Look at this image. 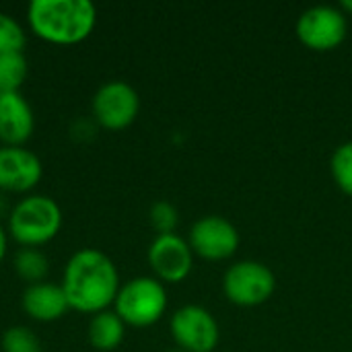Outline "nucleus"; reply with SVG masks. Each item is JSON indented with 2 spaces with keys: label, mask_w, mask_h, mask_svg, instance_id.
<instances>
[{
  "label": "nucleus",
  "mask_w": 352,
  "mask_h": 352,
  "mask_svg": "<svg viewBox=\"0 0 352 352\" xmlns=\"http://www.w3.org/2000/svg\"><path fill=\"white\" fill-rule=\"evenodd\" d=\"M169 352H186V351H169Z\"/></svg>",
  "instance_id": "nucleus-23"
},
{
  "label": "nucleus",
  "mask_w": 352,
  "mask_h": 352,
  "mask_svg": "<svg viewBox=\"0 0 352 352\" xmlns=\"http://www.w3.org/2000/svg\"><path fill=\"white\" fill-rule=\"evenodd\" d=\"M6 250H8V233L2 229V225H0V262L4 260V256H6Z\"/></svg>",
  "instance_id": "nucleus-21"
},
{
  "label": "nucleus",
  "mask_w": 352,
  "mask_h": 352,
  "mask_svg": "<svg viewBox=\"0 0 352 352\" xmlns=\"http://www.w3.org/2000/svg\"><path fill=\"white\" fill-rule=\"evenodd\" d=\"M43 175V165L25 146H0V192H31Z\"/></svg>",
  "instance_id": "nucleus-11"
},
{
  "label": "nucleus",
  "mask_w": 352,
  "mask_h": 352,
  "mask_svg": "<svg viewBox=\"0 0 352 352\" xmlns=\"http://www.w3.org/2000/svg\"><path fill=\"white\" fill-rule=\"evenodd\" d=\"M340 8L346 10L349 14H352V0H342V2H340Z\"/></svg>",
  "instance_id": "nucleus-22"
},
{
  "label": "nucleus",
  "mask_w": 352,
  "mask_h": 352,
  "mask_svg": "<svg viewBox=\"0 0 352 352\" xmlns=\"http://www.w3.org/2000/svg\"><path fill=\"white\" fill-rule=\"evenodd\" d=\"M113 307L126 326L148 328L163 318L167 309V291L157 278L136 276L120 287Z\"/></svg>",
  "instance_id": "nucleus-4"
},
{
  "label": "nucleus",
  "mask_w": 352,
  "mask_h": 352,
  "mask_svg": "<svg viewBox=\"0 0 352 352\" xmlns=\"http://www.w3.org/2000/svg\"><path fill=\"white\" fill-rule=\"evenodd\" d=\"M29 74L25 54H2L0 56V93H16Z\"/></svg>",
  "instance_id": "nucleus-16"
},
{
  "label": "nucleus",
  "mask_w": 352,
  "mask_h": 352,
  "mask_svg": "<svg viewBox=\"0 0 352 352\" xmlns=\"http://www.w3.org/2000/svg\"><path fill=\"white\" fill-rule=\"evenodd\" d=\"M276 289L274 272L256 260H243L233 264L223 278L225 297L239 307H256L266 303Z\"/></svg>",
  "instance_id": "nucleus-5"
},
{
  "label": "nucleus",
  "mask_w": 352,
  "mask_h": 352,
  "mask_svg": "<svg viewBox=\"0 0 352 352\" xmlns=\"http://www.w3.org/2000/svg\"><path fill=\"white\" fill-rule=\"evenodd\" d=\"M2 352H41L39 338L25 326H10L2 334Z\"/></svg>",
  "instance_id": "nucleus-19"
},
{
  "label": "nucleus",
  "mask_w": 352,
  "mask_h": 352,
  "mask_svg": "<svg viewBox=\"0 0 352 352\" xmlns=\"http://www.w3.org/2000/svg\"><path fill=\"white\" fill-rule=\"evenodd\" d=\"M27 23L35 37L54 45H76L97 25V8L89 0H33Z\"/></svg>",
  "instance_id": "nucleus-2"
},
{
  "label": "nucleus",
  "mask_w": 352,
  "mask_h": 352,
  "mask_svg": "<svg viewBox=\"0 0 352 352\" xmlns=\"http://www.w3.org/2000/svg\"><path fill=\"white\" fill-rule=\"evenodd\" d=\"M35 128L29 101L16 93H0V142L2 146H23Z\"/></svg>",
  "instance_id": "nucleus-12"
},
{
  "label": "nucleus",
  "mask_w": 352,
  "mask_h": 352,
  "mask_svg": "<svg viewBox=\"0 0 352 352\" xmlns=\"http://www.w3.org/2000/svg\"><path fill=\"white\" fill-rule=\"evenodd\" d=\"M148 219H151V225L155 227V231L159 235H169L177 229V223H179V214H177V208L171 204V202H155L151 206V212H148Z\"/></svg>",
  "instance_id": "nucleus-20"
},
{
  "label": "nucleus",
  "mask_w": 352,
  "mask_h": 352,
  "mask_svg": "<svg viewBox=\"0 0 352 352\" xmlns=\"http://www.w3.org/2000/svg\"><path fill=\"white\" fill-rule=\"evenodd\" d=\"M330 171L336 186L352 198V142L340 144L330 159Z\"/></svg>",
  "instance_id": "nucleus-17"
},
{
  "label": "nucleus",
  "mask_w": 352,
  "mask_h": 352,
  "mask_svg": "<svg viewBox=\"0 0 352 352\" xmlns=\"http://www.w3.org/2000/svg\"><path fill=\"white\" fill-rule=\"evenodd\" d=\"M23 311L35 322H56L66 316L70 309L68 299L62 291V285L37 283L29 285L21 299Z\"/></svg>",
  "instance_id": "nucleus-13"
},
{
  "label": "nucleus",
  "mask_w": 352,
  "mask_h": 352,
  "mask_svg": "<svg viewBox=\"0 0 352 352\" xmlns=\"http://www.w3.org/2000/svg\"><path fill=\"white\" fill-rule=\"evenodd\" d=\"M14 270L29 285L45 283V276L50 272V260L37 248H23L14 256Z\"/></svg>",
  "instance_id": "nucleus-15"
},
{
  "label": "nucleus",
  "mask_w": 352,
  "mask_h": 352,
  "mask_svg": "<svg viewBox=\"0 0 352 352\" xmlns=\"http://www.w3.org/2000/svg\"><path fill=\"white\" fill-rule=\"evenodd\" d=\"M62 229V210L50 196L33 194L19 200L8 212V235L25 245L39 248L50 243Z\"/></svg>",
  "instance_id": "nucleus-3"
},
{
  "label": "nucleus",
  "mask_w": 352,
  "mask_h": 352,
  "mask_svg": "<svg viewBox=\"0 0 352 352\" xmlns=\"http://www.w3.org/2000/svg\"><path fill=\"white\" fill-rule=\"evenodd\" d=\"M349 23L342 8L336 6H311L301 12L295 25L299 41L314 52L336 50L346 39Z\"/></svg>",
  "instance_id": "nucleus-7"
},
{
  "label": "nucleus",
  "mask_w": 352,
  "mask_h": 352,
  "mask_svg": "<svg viewBox=\"0 0 352 352\" xmlns=\"http://www.w3.org/2000/svg\"><path fill=\"white\" fill-rule=\"evenodd\" d=\"M171 336L179 351L212 352L219 344L221 330L208 309L200 305H184L171 318Z\"/></svg>",
  "instance_id": "nucleus-8"
},
{
  "label": "nucleus",
  "mask_w": 352,
  "mask_h": 352,
  "mask_svg": "<svg viewBox=\"0 0 352 352\" xmlns=\"http://www.w3.org/2000/svg\"><path fill=\"white\" fill-rule=\"evenodd\" d=\"M190 248L196 256L219 262L231 258L239 248L237 227L223 217H202L190 229Z\"/></svg>",
  "instance_id": "nucleus-9"
},
{
  "label": "nucleus",
  "mask_w": 352,
  "mask_h": 352,
  "mask_svg": "<svg viewBox=\"0 0 352 352\" xmlns=\"http://www.w3.org/2000/svg\"><path fill=\"white\" fill-rule=\"evenodd\" d=\"M120 287V272L113 260L93 248L74 252L64 268L62 291L74 311L91 316L107 311L116 303Z\"/></svg>",
  "instance_id": "nucleus-1"
},
{
  "label": "nucleus",
  "mask_w": 352,
  "mask_h": 352,
  "mask_svg": "<svg viewBox=\"0 0 352 352\" xmlns=\"http://www.w3.org/2000/svg\"><path fill=\"white\" fill-rule=\"evenodd\" d=\"M126 336V324L116 311H101L91 318L89 324V342L95 351H116Z\"/></svg>",
  "instance_id": "nucleus-14"
},
{
  "label": "nucleus",
  "mask_w": 352,
  "mask_h": 352,
  "mask_svg": "<svg viewBox=\"0 0 352 352\" xmlns=\"http://www.w3.org/2000/svg\"><path fill=\"white\" fill-rule=\"evenodd\" d=\"M27 45L25 29L6 12H0V56L2 54H23Z\"/></svg>",
  "instance_id": "nucleus-18"
},
{
  "label": "nucleus",
  "mask_w": 352,
  "mask_h": 352,
  "mask_svg": "<svg viewBox=\"0 0 352 352\" xmlns=\"http://www.w3.org/2000/svg\"><path fill=\"white\" fill-rule=\"evenodd\" d=\"M146 258L155 276L171 285L186 280L194 266V252L190 243L175 233L157 235L148 248Z\"/></svg>",
  "instance_id": "nucleus-10"
},
{
  "label": "nucleus",
  "mask_w": 352,
  "mask_h": 352,
  "mask_svg": "<svg viewBox=\"0 0 352 352\" xmlns=\"http://www.w3.org/2000/svg\"><path fill=\"white\" fill-rule=\"evenodd\" d=\"M140 97L136 89L124 80H109L101 85L91 101L95 122L105 130H124L138 118Z\"/></svg>",
  "instance_id": "nucleus-6"
}]
</instances>
